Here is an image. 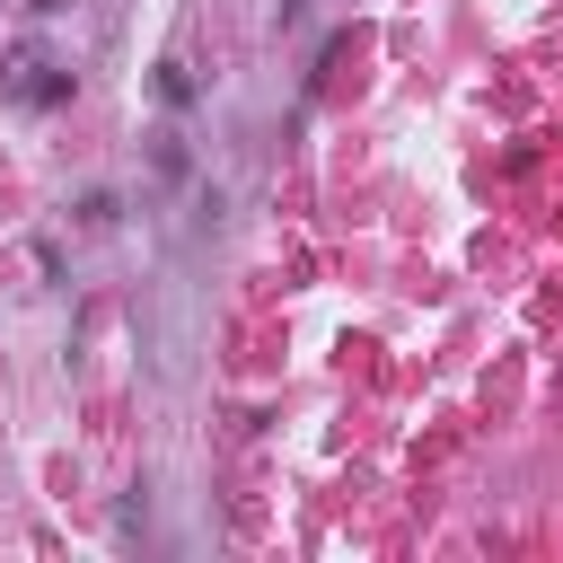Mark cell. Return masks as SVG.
I'll list each match as a JSON object with an SVG mask.
<instances>
[{
  "label": "cell",
  "mask_w": 563,
  "mask_h": 563,
  "mask_svg": "<svg viewBox=\"0 0 563 563\" xmlns=\"http://www.w3.org/2000/svg\"><path fill=\"white\" fill-rule=\"evenodd\" d=\"M9 88H18V97H26V106H44V97H62V79H44V62H26V70H18V79H9Z\"/></svg>",
  "instance_id": "1"
}]
</instances>
